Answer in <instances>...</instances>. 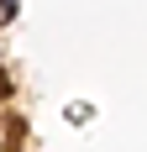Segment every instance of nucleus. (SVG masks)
<instances>
[{
  "label": "nucleus",
  "mask_w": 147,
  "mask_h": 152,
  "mask_svg": "<svg viewBox=\"0 0 147 152\" xmlns=\"http://www.w3.org/2000/svg\"><path fill=\"white\" fill-rule=\"evenodd\" d=\"M0 152H5V147H0Z\"/></svg>",
  "instance_id": "f257e3e1"
}]
</instances>
